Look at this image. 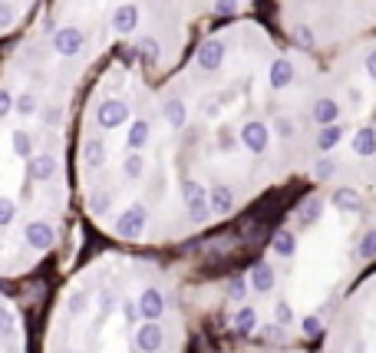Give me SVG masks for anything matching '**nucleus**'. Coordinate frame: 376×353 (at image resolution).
<instances>
[{"label": "nucleus", "mask_w": 376, "mask_h": 353, "mask_svg": "<svg viewBox=\"0 0 376 353\" xmlns=\"http://www.w3.org/2000/svg\"><path fill=\"white\" fill-rule=\"evenodd\" d=\"M79 155H83V165H86L89 172H103L109 162V146L103 136H89V139H83V149H79Z\"/></svg>", "instance_id": "8"}, {"label": "nucleus", "mask_w": 376, "mask_h": 353, "mask_svg": "<svg viewBox=\"0 0 376 353\" xmlns=\"http://www.w3.org/2000/svg\"><path fill=\"white\" fill-rule=\"evenodd\" d=\"M0 353H20V317L0 297Z\"/></svg>", "instance_id": "3"}, {"label": "nucleus", "mask_w": 376, "mask_h": 353, "mask_svg": "<svg viewBox=\"0 0 376 353\" xmlns=\"http://www.w3.org/2000/svg\"><path fill=\"white\" fill-rule=\"evenodd\" d=\"M344 323L340 337H333L327 353H376V321L370 314V304H360Z\"/></svg>", "instance_id": "2"}, {"label": "nucleus", "mask_w": 376, "mask_h": 353, "mask_svg": "<svg viewBox=\"0 0 376 353\" xmlns=\"http://www.w3.org/2000/svg\"><path fill=\"white\" fill-rule=\"evenodd\" d=\"M268 83L274 86V89H287V86L294 83V63H290V60H284V56L271 60V66H268Z\"/></svg>", "instance_id": "14"}, {"label": "nucleus", "mask_w": 376, "mask_h": 353, "mask_svg": "<svg viewBox=\"0 0 376 353\" xmlns=\"http://www.w3.org/2000/svg\"><path fill=\"white\" fill-rule=\"evenodd\" d=\"M152 142V126L149 119H136L129 129H126V149L129 152H145V146Z\"/></svg>", "instance_id": "13"}, {"label": "nucleus", "mask_w": 376, "mask_h": 353, "mask_svg": "<svg viewBox=\"0 0 376 353\" xmlns=\"http://www.w3.org/2000/svg\"><path fill=\"white\" fill-rule=\"evenodd\" d=\"M172 317V294L132 271H89L63 294L50 353H116L142 321Z\"/></svg>", "instance_id": "1"}, {"label": "nucleus", "mask_w": 376, "mask_h": 353, "mask_svg": "<svg viewBox=\"0 0 376 353\" xmlns=\"http://www.w3.org/2000/svg\"><path fill=\"white\" fill-rule=\"evenodd\" d=\"M221 63H225V43L205 40L202 46H198V66L208 70V73H215V70H221Z\"/></svg>", "instance_id": "11"}, {"label": "nucleus", "mask_w": 376, "mask_h": 353, "mask_svg": "<svg viewBox=\"0 0 376 353\" xmlns=\"http://www.w3.org/2000/svg\"><path fill=\"white\" fill-rule=\"evenodd\" d=\"M344 136H346V126H340V122H337V126H323L320 132H317V152H320V155H327L330 149H337V146H340V139H344Z\"/></svg>", "instance_id": "18"}, {"label": "nucleus", "mask_w": 376, "mask_h": 353, "mask_svg": "<svg viewBox=\"0 0 376 353\" xmlns=\"http://www.w3.org/2000/svg\"><path fill=\"white\" fill-rule=\"evenodd\" d=\"M37 109H40V103H37V96H33V93H20V96L13 99V113H17V116H23V119L37 116Z\"/></svg>", "instance_id": "19"}, {"label": "nucleus", "mask_w": 376, "mask_h": 353, "mask_svg": "<svg viewBox=\"0 0 376 353\" xmlns=\"http://www.w3.org/2000/svg\"><path fill=\"white\" fill-rule=\"evenodd\" d=\"M11 23H13V11L7 7V4H0V30H4V27H11Z\"/></svg>", "instance_id": "27"}, {"label": "nucleus", "mask_w": 376, "mask_h": 353, "mask_svg": "<svg viewBox=\"0 0 376 353\" xmlns=\"http://www.w3.org/2000/svg\"><path fill=\"white\" fill-rule=\"evenodd\" d=\"M11 152L17 155V159H33L37 155V139H33L30 132L27 129H13L11 132Z\"/></svg>", "instance_id": "16"}, {"label": "nucleus", "mask_w": 376, "mask_h": 353, "mask_svg": "<svg viewBox=\"0 0 376 353\" xmlns=\"http://www.w3.org/2000/svg\"><path fill=\"white\" fill-rule=\"evenodd\" d=\"M373 122H376V109H373Z\"/></svg>", "instance_id": "30"}, {"label": "nucleus", "mask_w": 376, "mask_h": 353, "mask_svg": "<svg viewBox=\"0 0 376 353\" xmlns=\"http://www.w3.org/2000/svg\"><path fill=\"white\" fill-rule=\"evenodd\" d=\"M235 11H238V0H215V13H221V17H228Z\"/></svg>", "instance_id": "25"}, {"label": "nucleus", "mask_w": 376, "mask_h": 353, "mask_svg": "<svg viewBox=\"0 0 376 353\" xmlns=\"http://www.w3.org/2000/svg\"><path fill=\"white\" fill-rule=\"evenodd\" d=\"M44 122H46V126H56V122H60V109H56V106H46Z\"/></svg>", "instance_id": "28"}, {"label": "nucleus", "mask_w": 376, "mask_h": 353, "mask_svg": "<svg viewBox=\"0 0 376 353\" xmlns=\"http://www.w3.org/2000/svg\"><path fill=\"white\" fill-rule=\"evenodd\" d=\"M53 50L56 56H66V60L86 53V33L79 30V27H60L53 33Z\"/></svg>", "instance_id": "5"}, {"label": "nucleus", "mask_w": 376, "mask_h": 353, "mask_svg": "<svg viewBox=\"0 0 376 353\" xmlns=\"http://www.w3.org/2000/svg\"><path fill=\"white\" fill-rule=\"evenodd\" d=\"M96 122H99V129H106V132L126 126V122H129V106H126L122 99H106V103H99V109H96Z\"/></svg>", "instance_id": "7"}, {"label": "nucleus", "mask_w": 376, "mask_h": 353, "mask_svg": "<svg viewBox=\"0 0 376 353\" xmlns=\"http://www.w3.org/2000/svg\"><path fill=\"white\" fill-rule=\"evenodd\" d=\"M109 27L116 33H136V27H139V7L136 4H119L116 11L109 13Z\"/></svg>", "instance_id": "9"}, {"label": "nucleus", "mask_w": 376, "mask_h": 353, "mask_svg": "<svg viewBox=\"0 0 376 353\" xmlns=\"http://www.w3.org/2000/svg\"><path fill=\"white\" fill-rule=\"evenodd\" d=\"M350 152L356 159H373L376 155V129L366 126V129H356L350 136Z\"/></svg>", "instance_id": "12"}, {"label": "nucleus", "mask_w": 376, "mask_h": 353, "mask_svg": "<svg viewBox=\"0 0 376 353\" xmlns=\"http://www.w3.org/2000/svg\"><path fill=\"white\" fill-rule=\"evenodd\" d=\"M290 40L297 43L301 50H311L313 43H317V40H313V30H311V27H304V23H297V27L290 30Z\"/></svg>", "instance_id": "20"}, {"label": "nucleus", "mask_w": 376, "mask_h": 353, "mask_svg": "<svg viewBox=\"0 0 376 353\" xmlns=\"http://www.w3.org/2000/svg\"><path fill=\"white\" fill-rule=\"evenodd\" d=\"M202 113H205L208 119H215L218 113H221V106H218V99H205V103H202Z\"/></svg>", "instance_id": "26"}, {"label": "nucleus", "mask_w": 376, "mask_h": 353, "mask_svg": "<svg viewBox=\"0 0 376 353\" xmlns=\"http://www.w3.org/2000/svg\"><path fill=\"white\" fill-rule=\"evenodd\" d=\"M311 116H313V122H317V126H337V119H340V103H337V99H317V103H313V109H311Z\"/></svg>", "instance_id": "15"}, {"label": "nucleus", "mask_w": 376, "mask_h": 353, "mask_svg": "<svg viewBox=\"0 0 376 353\" xmlns=\"http://www.w3.org/2000/svg\"><path fill=\"white\" fill-rule=\"evenodd\" d=\"M13 99L17 96H13L11 89H7V86H0V119H7L13 113Z\"/></svg>", "instance_id": "24"}, {"label": "nucleus", "mask_w": 376, "mask_h": 353, "mask_svg": "<svg viewBox=\"0 0 376 353\" xmlns=\"http://www.w3.org/2000/svg\"><path fill=\"white\" fill-rule=\"evenodd\" d=\"M56 169H60V162L53 152H37L33 159H27V179L33 185H50L56 179Z\"/></svg>", "instance_id": "6"}, {"label": "nucleus", "mask_w": 376, "mask_h": 353, "mask_svg": "<svg viewBox=\"0 0 376 353\" xmlns=\"http://www.w3.org/2000/svg\"><path fill=\"white\" fill-rule=\"evenodd\" d=\"M139 53L145 56V60H159L162 50H159V43L152 40V37H139Z\"/></svg>", "instance_id": "23"}, {"label": "nucleus", "mask_w": 376, "mask_h": 353, "mask_svg": "<svg viewBox=\"0 0 376 353\" xmlns=\"http://www.w3.org/2000/svg\"><path fill=\"white\" fill-rule=\"evenodd\" d=\"M271 132H274V136H280V139H290V136L297 132V126H294V119H290V116H280L278 122H274V129H271Z\"/></svg>", "instance_id": "22"}, {"label": "nucleus", "mask_w": 376, "mask_h": 353, "mask_svg": "<svg viewBox=\"0 0 376 353\" xmlns=\"http://www.w3.org/2000/svg\"><path fill=\"white\" fill-rule=\"evenodd\" d=\"M271 132L268 122H261V119H251V122H245L241 126V132H238V139H241V146H245L251 155H264V152L271 149Z\"/></svg>", "instance_id": "4"}, {"label": "nucleus", "mask_w": 376, "mask_h": 353, "mask_svg": "<svg viewBox=\"0 0 376 353\" xmlns=\"http://www.w3.org/2000/svg\"><path fill=\"white\" fill-rule=\"evenodd\" d=\"M238 146H241V139H238L235 132H228V129H225V132H218V142H215V149L221 152V155H231V152H235Z\"/></svg>", "instance_id": "21"}, {"label": "nucleus", "mask_w": 376, "mask_h": 353, "mask_svg": "<svg viewBox=\"0 0 376 353\" xmlns=\"http://www.w3.org/2000/svg\"><path fill=\"white\" fill-rule=\"evenodd\" d=\"M162 119L169 122V129L179 132V129L188 126V106H185L182 99H169V103L162 106Z\"/></svg>", "instance_id": "17"}, {"label": "nucleus", "mask_w": 376, "mask_h": 353, "mask_svg": "<svg viewBox=\"0 0 376 353\" xmlns=\"http://www.w3.org/2000/svg\"><path fill=\"white\" fill-rule=\"evenodd\" d=\"M366 73H370V79L376 83V50L370 56H366Z\"/></svg>", "instance_id": "29"}, {"label": "nucleus", "mask_w": 376, "mask_h": 353, "mask_svg": "<svg viewBox=\"0 0 376 353\" xmlns=\"http://www.w3.org/2000/svg\"><path fill=\"white\" fill-rule=\"evenodd\" d=\"M145 169H149V165H145V155H142V152H126L122 162H119V175H122L129 185H142Z\"/></svg>", "instance_id": "10"}]
</instances>
